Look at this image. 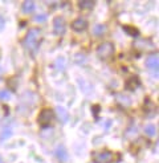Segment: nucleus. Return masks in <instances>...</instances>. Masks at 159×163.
Here are the masks:
<instances>
[{
  "mask_svg": "<svg viewBox=\"0 0 159 163\" xmlns=\"http://www.w3.org/2000/svg\"><path fill=\"white\" fill-rule=\"evenodd\" d=\"M42 39V33L40 28H31L28 32H26L24 40H23V44H24L25 49L29 51L32 55H35L37 52L40 42H41Z\"/></svg>",
  "mask_w": 159,
  "mask_h": 163,
  "instance_id": "1",
  "label": "nucleus"
},
{
  "mask_svg": "<svg viewBox=\"0 0 159 163\" xmlns=\"http://www.w3.org/2000/svg\"><path fill=\"white\" fill-rule=\"evenodd\" d=\"M97 56L98 58H101L102 61H108V60H110L113 56H114V44L110 41H104L101 42L98 46H97Z\"/></svg>",
  "mask_w": 159,
  "mask_h": 163,
  "instance_id": "2",
  "label": "nucleus"
},
{
  "mask_svg": "<svg viewBox=\"0 0 159 163\" xmlns=\"http://www.w3.org/2000/svg\"><path fill=\"white\" fill-rule=\"evenodd\" d=\"M53 118H55V113H53L52 109H42L41 111L37 115V124L40 126H42V127H46V126L51 125V122L53 121Z\"/></svg>",
  "mask_w": 159,
  "mask_h": 163,
  "instance_id": "3",
  "label": "nucleus"
},
{
  "mask_svg": "<svg viewBox=\"0 0 159 163\" xmlns=\"http://www.w3.org/2000/svg\"><path fill=\"white\" fill-rule=\"evenodd\" d=\"M93 161L95 163H111L113 151L110 150H99L93 152Z\"/></svg>",
  "mask_w": 159,
  "mask_h": 163,
  "instance_id": "4",
  "label": "nucleus"
},
{
  "mask_svg": "<svg viewBox=\"0 0 159 163\" xmlns=\"http://www.w3.org/2000/svg\"><path fill=\"white\" fill-rule=\"evenodd\" d=\"M53 32L57 36H62L66 32V21L62 16H57L53 19Z\"/></svg>",
  "mask_w": 159,
  "mask_h": 163,
  "instance_id": "5",
  "label": "nucleus"
},
{
  "mask_svg": "<svg viewBox=\"0 0 159 163\" xmlns=\"http://www.w3.org/2000/svg\"><path fill=\"white\" fill-rule=\"evenodd\" d=\"M55 155H56V158H57V161L61 163H66L69 161V152L64 145H58L57 147H56Z\"/></svg>",
  "mask_w": 159,
  "mask_h": 163,
  "instance_id": "6",
  "label": "nucleus"
},
{
  "mask_svg": "<svg viewBox=\"0 0 159 163\" xmlns=\"http://www.w3.org/2000/svg\"><path fill=\"white\" fill-rule=\"evenodd\" d=\"M146 66H147L150 71L158 73V69H159V57H158V53H152V55H150L147 58H146Z\"/></svg>",
  "mask_w": 159,
  "mask_h": 163,
  "instance_id": "7",
  "label": "nucleus"
},
{
  "mask_svg": "<svg viewBox=\"0 0 159 163\" xmlns=\"http://www.w3.org/2000/svg\"><path fill=\"white\" fill-rule=\"evenodd\" d=\"M70 28L74 32H84L85 29L88 28V21H86V19H84V17H77L72 21Z\"/></svg>",
  "mask_w": 159,
  "mask_h": 163,
  "instance_id": "8",
  "label": "nucleus"
},
{
  "mask_svg": "<svg viewBox=\"0 0 159 163\" xmlns=\"http://www.w3.org/2000/svg\"><path fill=\"white\" fill-rule=\"evenodd\" d=\"M13 135V125L12 124H8L3 127L2 133H0V141L4 142L7 139H9Z\"/></svg>",
  "mask_w": 159,
  "mask_h": 163,
  "instance_id": "9",
  "label": "nucleus"
},
{
  "mask_svg": "<svg viewBox=\"0 0 159 163\" xmlns=\"http://www.w3.org/2000/svg\"><path fill=\"white\" fill-rule=\"evenodd\" d=\"M56 114H57V118L61 124H66V122L69 121V113L65 108H62V106H57V108H56Z\"/></svg>",
  "mask_w": 159,
  "mask_h": 163,
  "instance_id": "10",
  "label": "nucleus"
},
{
  "mask_svg": "<svg viewBox=\"0 0 159 163\" xmlns=\"http://www.w3.org/2000/svg\"><path fill=\"white\" fill-rule=\"evenodd\" d=\"M115 99H117V102L121 106H125V108H127V106L131 105V98L129 97V96L123 94V93H118L117 96H115Z\"/></svg>",
  "mask_w": 159,
  "mask_h": 163,
  "instance_id": "11",
  "label": "nucleus"
},
{
  "mask_svg": "<svg viewBox=\"0 0 159 163\" xmlns=\"http://www.w3.org/2000/svg\"><path fill=\"white\" fill-rule=\"evenodd\" d=\"M92 32H93V35H94V36L101 37V36H104L106 33V25L105 24H95L94 27H93Z\"/></svg>",
  "mask_w": 159,
  "mask_h": 163,
  "instance_id": "12",
  "label": "nucleus"
},
{
  "mask_svg": "<svg viewBox=\"0 0 159 163\" xmlns=\"http://www.w3.org/2000/svg\"><path fill=\"white\" fill-rule=\"evenodd\" d=\"M35 9H36L35 2H24V3H23V12H24L25 15L32 13Z\"/></svg>",
  "mask_w": 159,
  "mask_h": 163,
  "instance_id": "13",
  "label": "nucleus"
},
{
  "mask_svg": "<svg viewBox=\"0 0 159 163\" xmlns=\"http://www.w3.org/2000/svg\"><path fill=\"white\" fill-rule=\"evenodd\" d=\"M95 3L94 2H90V0H81V2L77 3L78 8L80 9H92L94 7Z\"/></svg>",
  "mask_w": 159,
  "mask_h": 163,
  "instance_id": "14",
  "label": "nucleus"
},
{
  "mask_svg": "<svg viewBox=\"0 0 159 163\" xmlns=\"http://www.w3.org/2000/svg\"><path fill=\"white\" fill-rule=\"evenodd\" d=\"M139 86V80H138V77H132V78H130L127 81V84H126V88L129 89V90H135Z\"/></svg>",
  "mask_w": 159,
  "mask_h": 163,
  "instance_id": "15",
  "label": "nucleus"
},
{
  "mask_svg": "<svg viewBox=\"0 0 159 163\" xmlns=\"http://www.w3.org/2000/svg\"><path fill=\"white\" fill-rule=\"evenodd\" d=\"M143 131L146 133V135H148V137H154V135L157 134V127H155L154 125H147V126H145Z\"/></svg>",
  "mask_w": 159,
  "mask_h": 163,
  "instance_id": "16",
  "label": "nucleus"
},
{
  "mask_svg": "<svg viewBox=\"0 0 159 163\" xmlns=\"http://www.w3.org/2000/svg\"><path fill=\"white\" fill-rule=\"evenodd\" d=\"M55 65H56V68H57L58 71H64L65 66H66V61H65V58H64V57H58L57 60H56Z\"/></svg>",
  "mask_w": 159,
  "mask_h": 163,
  "instance_id": "17",
  "label": "nucleus"
},
{
  "mask_svg": "<svg viewBox=\"0 0 159 163\" xmlns=\"http://www.w3.org/2000/svg\"><path fill=\"white\" fill-rule=\"evenodd\" d=\"M125 32H127L130 36H134V37H137L139 35V32L137 31V28H134V27H129V25H125Z\"/></svg>",
  "mask_w": 159,
  "mask_h": 163,
  "instance_id": "18",
  "label": "nucleus"
},
{
  "mask_svg": "<svg viewBox=\"0 0 159 163\" xmlns=\"http://www.w3.org/2000/svg\"><path fill=\"white\" fill-rule=\"evenodd\" d=\"M0 98H2L3 101H8V99L11 98V93H9V90H5V89L0 90Z\"/></svg>",
  "mask_w": 159,
  "mask_h": 163,
  "instance_id": "19",
  "label": "nucleus"
},
{
  "mask_svg": "<svg viewBox=\"0 0 159 163\" xmlns=\"http://www.w3.org/2000/svg\"><path fill=\"white\" fill-rule=\"evenodd\" d=\"M46 19H48V16H46L45 13H40V15H36L33 20H35L36 23H44Z\"/></svg>",
  "mask_w": 159,
  "mask_h": 163,
  "instance_id": "20",
  "label": "nucleus"
},
{
  "mask_svg": "<svg viewBox=\"0 0 159 163\" xmlns=\"http://www.w3.org/2000/svg\"><path fill=\"white\" fill-rule=\"evenodd\" d=\"M76 62H77V64H85L86 57L85 56H82V55H77L76 56Z\"/></svg>",
  "mask_w": 159,
  "mask_h": 163,
  "instance_id": "21",
  "label": "nucleus"
},
{
  "mask_svg": "<svg viewBox=\"0 0 159 163\" xmlns=\"http://www.w3.org/2000/svg\"><path fill=\"white\" fill-rule=\"evenodd\" d=\"M4 27H5V19L3 17L2 15H0V32L4 29Z\"/></svg>",
  "mask_w": 159,
  "mask_h": 163,
  "instance_id": "22",
  "label": "nucleus"
},
{
  "mask_svg": "<svg viewBox=\"0 0 159 163\" xmlns=\"http://www.w3.org/2000/svg\"><path fill=\"white\" fill-rule=\"evenodd\" d=\"M3 72V68H2V66H0V73H2Z\"/></svg>",
  "mask_w": 159,
  "mask_h": 163,
  "instance_id": "23",
  "label": "nucleus"
},
{
  "mask_svg": "<svg viewBox=\"0 0 159 163\" xmlns=\"http://www.w3.org/2000/svg\"><path fill=\"white\" fill-rule=\"evenodd\" d=\"M0 163H3V159H2V157H0Z\"/></svg>",
  "mask_w": 159,
  "mask_h": 163,
  "instance_id": "24",
  "label": "nucleus"
}]
</instances>
